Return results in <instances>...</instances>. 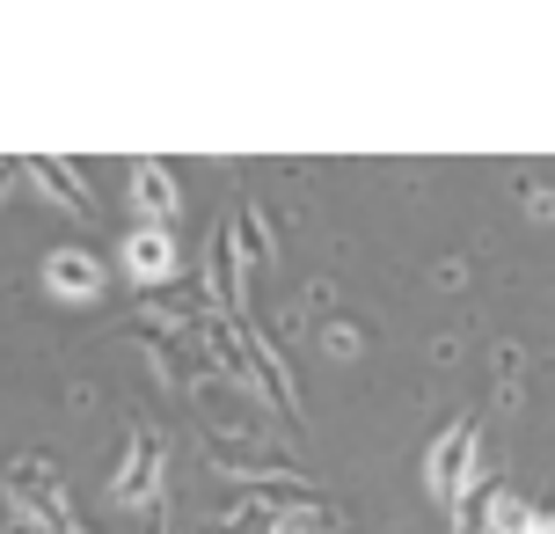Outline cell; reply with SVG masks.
<instances>
[{
    "label": "cell",
    "instance_id": "6da1fadb",
    "mask_svg": "<svg viewBox=\"0 0 555 534\" xmlns=\"http://www.w3.org/2000/svg\"><path fill=\"white\" fill-rule=\"evenodd\" d=\"M468 447H475L468 424H461V432H446L439 461H431V483H439V498H461V476H468Z\"/></svg>",
    "mask_w": 555,
    "mask_h": 534
},
{
    "label": "cell",
    "instance_id": "7a4b0ae2",
    "mask_svg": "<svg viewBox=\"0 0 555 534\" xmlns=\"http://www.w3.org/2000/svg\"><path fill=\"white\" fill-rule=\"evenodd\" d=\"M132 264H139V271H162V264H168V242H162V234H139V242H132Z\"/></svg>",
    "mask_w": 555,
    "mask_h": 534
}]
</instances>
